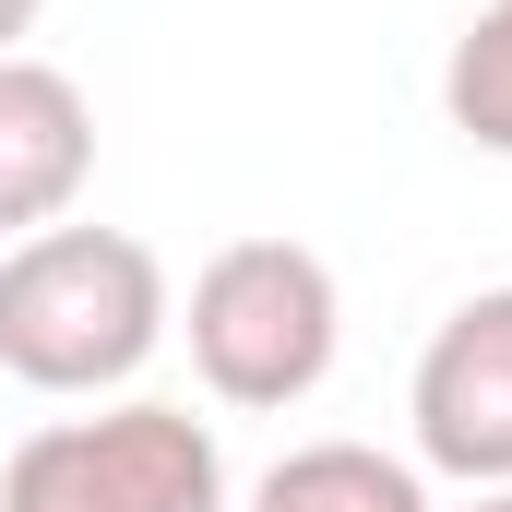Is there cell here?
I'll return each mask as SVG.
<instances>
[{
	"mask_svg": "<svg viewBox=\"0 0 512 512\" xmlns=\"http://www.w3.org/2000/svg\"><path fill=\"white\" fill-rule=\"evenodd\" d=\"M251 512H429V477L382 441H298L286 465H262Z\"/></svg>",
	"mask_w": 512,
	"mask_h": 512,
	"instance_id": "8992f818",
	"label": "cell"
},
{
	"mask_svg": "<svg viewBox=\"0 0 512 512\" xmlns=\"http://www.w3.org/2000/svg\"><path fill=\"white\" fill-rule=\"evenodd\" d=\"M96 179V108L60 60H0V239H36Z\"/></svg>",
	"mask_w": 512,
	"mask_h": 512,
	"instance_id": "5b68a950",
	"label": "cell"
},
{
	"mask_svg": "<svg viewBox=\"0 0 512 512\" xmlns=\"http://www.w3.org/2000/svg\"><path fill=\"white\" fill-rule=\"evenodd\" d=\"M417 465L429 477H465V489H512V286H477L429 358H417Z\"/></svg>",
	"mask_w": 512,
	"mask_h": 512,
	"instance_id": "277c9868",
	"label": "cell"
},
{
	"mask_svg": "<svg viewBox=\"0 0 512 512\" xmlns=\"http://www.w3.org/2000/svg\"><path fill=\"white\" fill-rule=\"evenodd\" d=\"M36 12H48V0H0V60H12V48L36 36Z\"/></svg>",
	"mask_w": 512,
	"mask_h": 512,
	"instance_id": "ba28073f",
	"label": "cell"
},
{
	"mask_svg": "<svg viewBox=\"0 0 512 512\" xmlns=\"http://www.w3.org/2000/svg\"><path fill=\"white\" fill-rule=\"evenodd\" d=\"M191 370L215 405H251L286 417L334 382V346H346V298H334V262L298 251V239H227V251L191 274Z\"/></svg>",
	"mask_w": 512,
	"mask_h": 512,
	"instance_id": "7a4b0ae2",
	"label": "cell"
},
{
	"mask_svg": "<svg viewBox=\"0 0 512 512\" xmlns=\"http://www.w3.org/2000/svg\"><path fill=\"white\" fill-rule=\"evenodd\" d=\"M167 346V262L131 227H36L0 251V370L24 393H120Z\"/></svg>",
	"mask_w": 512,
	"mask_h": 512,
	"instance_id": "6da1fadb",
	"label": "cell"
},
{
	"mask_svg": "<svg viewBox=\"0 0 512 512\" xmlns=\"http://www.w3.org/2000/svg\"><path fill=\"white\" fill-rule=\"evenodd\" d=\"M0 512H227V453L191 405L120 393L96 417H48L0 465Z\"/></svg>",
	"mask_w": 512,
	"mask_h": 512,
	"instance_id": "3957f363",
	"label": "cell"
},
{
	"mask_svg": "<svg viewBox=\"0 0 512 512\" xmlns=\"http://www.w3.org/2000/svg\"><path fill=\"white\" fill-rule=\"evenodd\" d=\"M465 512H512V489H477V501H465Z\"/></svg>",
	"mask_w": 512,
	"mask_h": 512,
	"instance_id": "9c48e42d",
	"label": "cell"
},
{
	"mask_svg": "<svg viewBox=\"0 0 512 512\" xmlns=\"http://www.w3.org/2000/svg\"><path fill=\"white\" fill-rule=\"evenodd\" d=\"M441 108H453V131H465L477 155H512V0H489V12L453 36V60H441Z\"/></svg>",
	"mask_w": 512,
	"mask_h": 512,
	"instance_id": "52a82bcc",
	"label": "cell"
}]
</instances>
